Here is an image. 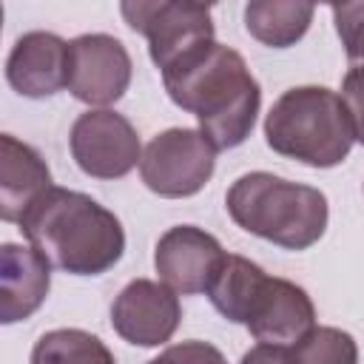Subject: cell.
Wrapping results in <instances>:
<instances>
[{"instance_id":"cell-1","label":"cell","mask_w":364,"mask_h":364,"mask_svg":"<svg viewBox=\"0 0 364 364\" xmlns=\"http://www.w3.org/2000/svg\"><path fill=\"white\" fill-rule=\"evenodd\" d=\"M162 82L171 102L196 117L216 151H230L250 136L262 88L236 48L205 43L162 71Z\"/></svg>"},{"instance_id":"cell-2","label":"cell","mask_w":364,"mask_h":364,"mask_svg":"<svg viewBox=\"0 0 364 364\" xmlns=\"http://www.w3.org/2000/svg\"><path fill=\"white\" fill-rule=\"evenodd\" d=\"M20 230L54 267L74 276H100L125 253L122 222L88 193L57 185L26 210Z\"/></svg>"},{"instance_id":"cell-3","label":"cell","mask_w":364,"mask_h":364,"mask_svg":"<svg viewBox=\"0 0 364 364\" xmlns=\"http://www.w3.org/2000/svg\"><path fill=\"white\" fill-rule=\"evenodd\" d=\"M225 205L242 230L284 250L313 247L324 236L330 219L327 196L318 188L267 171L242 173L228 188Z\"/></svg>"},{"instance_id":"cell-4","label":"cell","mask_w":364,"mask_h":364,"mask_svg":"<svg viewBox=\"0 0 364 364\" xmlns=\"http://www.w3.org/2000/svg\"><path fill=\"white\" fill-rule=\"evenodd\" d=\"M264 139L287 159L310 168H333L347 159L355 134L341 94L324 85H296L270 105Z\"/></svg>"},{"instance_id":"cell-5","label":"cell","mask_w":364,"mask_h":364,"mask_svg":"<svg viewBox=\"0 0 364 364\" xmlns=\"http://www.w3.org/2000/svg\"><path fill=\"white\" fill-rule=\"evenodd\" d=\"M216 168V148L199 128H168L156 134L139 159V176L148 191L165 199L199 193Z\"/></svg>"},{"instance_id":"cell-6","label":"cell","mask_w":364,"mask_h":364,"mask_svg":"<svg viewBox=\"0 0 364 364\" xmlns=\"http://www.w3.org/2000/svg\"><path fill=\"white\" fill-rule=\"evenodd\" d=\"M125 23L148 40V54L159 71H168L182 57L205 43H213L210 6L188 0H159V3H122Z\"/></svg>"},{"instance_id":"cell-7","label":"cell","mask_w":364,"mask_h":364,"mask_svg":"<svg viewBox=\"0 0 364 364\" xmlns=\"http://www.w3.org/2000/svg\"><path fill=\"white\" fill-rule=\"evenodd\" d=\"M68 145L77 168L94 179H119L142 159L136 128L111 108H88L80 114L71 125Z\"/></svg>"},{"instance_id":"cell-8","label":"cell","mask_w":364,"mask_h":364,"mask_svg":"<svg viewBox=\"0 0 364 364\" xmlns=\"http://www.w3.org/2000/svg\"><path fill=\"white\" fill-rule=\"evenodd\" d=\"M134 63L122 40L111 34H80L68 43V91L85 105H111L131 85Z\"/></svg>"},{"instance_id":"cell-9","label":"cell","mask_w":364,"mask_h":364,"mask_svg":"<svg viewBox=\"0 0 364 364\" xmlns=\"http://www.w3.org/2000/svg\"><path fill=\"white\" fill-rule=\"evenodd\" d=\"M182 321L176 293L165 282L134 279L111 304V327L117 336L136 347H159L171 341Z\"/></svg>"},{"instance_id":"cell-10","label":"cell","mask_w":364,"mask_h":364,"mask_svg":"<svg viewBox=\"0 0 364 364\" xmlns=\"http://www.w3.org/2000/svg\"><path fill=\"white\" fill-rule=\"evenodd\" d=\"M225 250L216 236L196 225H173L168 228L154 250V267L159 279L182 296L208 293L219 264L225 262Z\"/></svg>"},{"instance_id":"cell-11","label":"cell","mask_w":364,"mask_h":364,"mask_svg":"<svg viewBox=\"0 0 364 364\" xmlns=\"http://www.w3.org/2000/svg\"><path fill=\"white\" fill-rule=\"evenodd\" d=\"M245 327L259 344L290 347L316 327V307L307 290L299 287L296 282L264 276L247 307Z\"/></svg>"},{"instance_id":"cell-12","label":"cell","mask_w":364,"mask_h":364,"mask_svg":"<svg viewBox=\"0 0 364 364\" xmlns=\"http://www.w3.org/2000/svg\"><path fill=\"white\" fill-rule=\"evenodd\" d=\"M9 85L31 100H43L68 85V43L51 31L23 34L6 60Z\"/></svg>"},{"instance_id":"cell-13","label":"cell","mask_w":364,"mask_h":364,"mask_svg":"<svg viewBox=\"0 0 364 364\" xmlns=\"http://www.w3.org/2000/svg\"><path fill=\"white\" fill-rule=\"evenodd\" d=\"M51 287V262L31 245L0 247V321L14 324L40 310Z\"/></svg>"},{"instance_id":"cell-14","label":"cell","mask_w":364,"mask_h":364,"mask_svg":"<svg viewBox=\"0 0 364 364\" xmlns=\"http://www.w3.org/2000/svg\"><path fill=\"white\" fill-rule=\"evenodd\" d=\"M51 171L46 159L11 134L0 136V219L17 222L48 191Z\"/></svg>"},{"instance_id":"cell-15","label":"cell","mask_w":364,"mask_h":364,"mask_svg":"<svg viewBox=\"0 0 364 364\" xmlns=\"http://www.w3.org/2000/svg\"><path fill=\"white\" fill-rule=\"evenodd\" d=\"M316 6L313 3H287V0H253L245 6V28L262 46L287 48L299 43L310 23Z\"/></svg>"},{"instance_id":"cell-16","label":"cell","mask_w":364,"mask_h":364,"mask_svg":"<svg viewBox=\"0 0 364 364\" xmlns=\"http://www.w3.org/2000/svg\"><path fill=\"white\" fill-rule=\"evenodd\" d=\"M264 276L267 273L256 262L236 256V253H228L225 262L219 264L210 287H208V299L228 321L245 324L247 307H250L259 284L264 282Z\"/></svg>"},{"instance_id":"cell-17","label":"cell","mask_w":364,"mask_h":364,"mask_svg":"<svg viewBox=\"0 0 364 364\" xmlns=\"http://www.w3.org/2000/svg\"><path fill=\"white\" fill-rule=\"evenodd\" d=\"M31 364H117V358L94 333L60 327L43 333L34 341Z\"/></svg>"},{"instance_id":"cell-18","label":"cell","mask_w":364,"mask_h":364,"mask_svg":"<svg viewBox=\"0 0 364 364\" xmlns=\"http://www.w3.org/2000/svg\"><path fill=\"white\" fill-rule=\"evenodd\" d=\"M293 364H358V344L347 330L313 327L290 344Z\"/></svg>"},{"instance_id":"cell-19","label":"cell","mask_w":364,"mask_h":364,"mask_svg":"<svg viewBox=\"0 0 364 364\" xmlns=\"http://www.w3.org/2000/svg\"><path fill=\"white\" fill-rule=\"evenodd\" d=\"M330 11L350 65L364 68V3H336Z\"/></svg>"},{"instance_id":"cell-20","label":"cell","mask_w":364,"mask_h":364,"mask_svg":"<svg viewBox=\"0 0 364 364\" xmlns=\"http://www.w3.org/2000/svg\"><path fill=\"white\" fill-rule=\"evenodd\" d=\"M148 364H228V358L222 355L219 347L199 341V338H191V341H179V344L165 347Z\"/></svg>"},{"instance_id":"cell-21","label":"cell","mask_w":364,"mask_h":364,"mask_svg":"<svg viewBox=\"0 0 364 364\" xmlns=\"http://www.w3.org/2000/svg\"><path fill=\"white\" fill-rule=\"evenodd\" d=\"M341 102L350 114L355 139L364 145V68H350L341 80Z\"/></svg>"},{"instance_id":"cell-22","label":"cell","mask_w":364,"mask_h":364,"mask_svg":"<svg viewBox=\"0 0 364 364\" xmlns=\"http://www.w3.org/2000/svg\"><path fill=\"white\" fill-rule=\"evenodd\" d=\"M239 364H293V355H290V347H282V344H256L242 355Z\"/></svg>"}]
</instances>
